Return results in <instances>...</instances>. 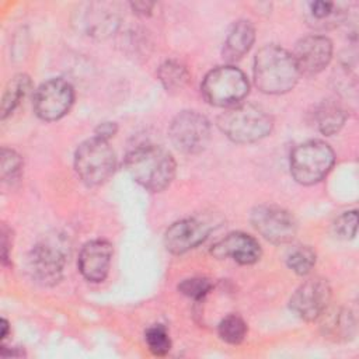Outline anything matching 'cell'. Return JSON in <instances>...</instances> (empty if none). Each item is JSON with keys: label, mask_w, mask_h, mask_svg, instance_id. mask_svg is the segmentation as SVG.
<instances>
[{"label": "cell", "mask_w": 359, "mask_h": 359, "mask_svg": "<svg viewBox=\"0 0 359 359\" xmlns=\"http://www.w3.org/2000/svg\"><path fill=\"white\" fill-rule=\"evenodd\" d=\"M125 167L139 185L151 192H160L174 180L177 165L165 149L156 144H140L126 154Z\"/></svg>", "instance_id": "1"}, {"label": "cell", "mask_w": 359, "mask_h": 359, "mask_svg": "<svg viewBox=\"0 0 359 359\" xmlns=\"http://www.w3.org/2000/svg\"><path fill=\"white\" fill-rule=\"evenodd\" d=\"M299 70L292 53L278 45L261 48L254 59V81L265 94H283L290 91L297 80Z\"/></svg>", "instance_id": "2"}, {"label": "cell", "mask_w": 359, "mask_h": 359, "mask_svg": "<svg viewBox=\"0 0 359 359\" xmlns=\"http://www.w3.org/2000/svg\"><path fill=\"white\" fill-rule=\"evenodd\" d=\"M219 129L236 143H254L272 130L271 115L255 104H237L217 118Z\"/></svg>", "instance_id": "3"}, {"label": "cell", "mask_w": 359, "mask_h": 359, "mask_svg": "<svg viewBox=\"0 0 359 359\" xmlns=\"http://www.w3.org/2000/svg\"><path fill=\"white\" fill-rule=\"evenodd\" d=\"M116 157L108 140L93 136L83 142L74 154V168L83 182L90 187L105 182L115 171Z\"/></svg>", "instance_id": "4"}, {"label": "cell", "mask_w": 359, "mask_h": 359, "mask_svg": "<svg viewBox=\"0 0 359 359\" xmlns=\"http://www.w3.org/2000/svg\"><path fill=\"white\" fill-rule=\"evenodd\" d=\"M66 257V241L60 236L46 237L29 251L27 257V271L34 282L42 286H53L62 278Z\"/></svg>", "instance_id": "5"}, {"label": "cell", "mask_w": 359, "mask_h": 359, "mask_svg": "<svg viewBox=\"0 0 359 359\" xmlns=\"http://www.w3.org/2000/svg\"><path fill=\"white\" fill-rule=\"evenodd\" d=\"M250 84L245 74L234 66H220L210 70L201 86L203 98L222 108H230L241 101L248 94Z\"/></svg>", "instance_id": "6"}, {"label": "cell", "mask_w": 359, "mask_h": 359, "mask_svg": "<svg viewBox=\"0 0 359 359\" xmlns=\"http://www.w3.org/2000/svg\"><path fill=\"white\" fill-rule=\"evenodd\" d=\"M335 156L332 149L321 140L300 143L290 153V172L302 185L321 181L332 168Z\"/></svg>", "instance_id": "7"}, {"label": "cell", "mask_w": 359, "mask_h": 359, "mask_svg": "<svg viewBox=\"0 0 359 359\" xmlns=\"http://www.w3.org/2000/svg\"><path fill=\"white\" fill-rule=\"evenodd\" d=\"M171 143L185 154H198L205 150L210 139L209 121L196 111H182L168 128Z\"/></svg>", "instance_id": "8"}, {"label": "cell", "mask_w": 359, "mask_h": 359, "mask_svg": "<svg viewBox=\"0 0 359 359\" xmlns=\"http://www.w3.org/2000/svg\"><path fill=\"white\" fill-rule=\"evenodd\" d=\"M254 229L273 244H285L294 238L297 222L294 216L283 208L275 205H259L251 212Z\"/></svg>", "instance_id": "9"}, {"label": "cell", "mask_w": 359, "mask_h": 359, "mask_svg": "<svg viewBox=\"0 0 359 359\" xmlns=\"http://www.w3.org/2000/svg\"><path fill=\"white\" fill-rule=\"evenodd\" d=\"M74 101V91L69 81L50 79L42 83L34 94V111L43 121H56L65 116Z\"/></svg>", "instance_id": "10"}, {"label": "cell", "mask_w": 359, "mask_h": 359, "mask_svg": "<svg viewBox=\"0 0 359 359\" xmlns=\"http://www.w3.org/2000/svg\"><path fill=\"white\" fill-rule=\"evenodd\" d=\"M331 302V287L323 278H311L303 282L289 300L290 310L306 321H314L324 316Z\"/></svg>", "instance_id": "11"}, {"label": "cell", "mask_w": 359, "mask_h": 359, "mask_svg": "<svg viewBox=\"0 0 359 359\" xmlns=\"http://www.w3.org/2000/svg\"><path fill=\"white\" fill-rule=\"evenodd\" d=\"M299 74L316 76L323 72L332 57V43L324 35H309L302 38L292 53Z\"/></svg>", "instance_id": "12"}, {"label": "cell", "mask_w": 359, "mask_h": 359, "mask_svg": "<svg viewBox=\"0 0 359 359\" xmlns=\"http://www.w3.org/2000/svg\"><path fill=\"white\" fill-rule=\"evenodd\" d=\"M209 231V224L199 219H182L167 229L164 234V245L172 254H184L205 241Z\"/></svg>", "instance_id": "13"}, {"label": "cell", "mask_w": 359, "mask_h": 359, "mask_svg": "<svg viewBox=\"0 0 359 359\" xmlns=\"http://www.w3.org/2000/svg\"><path fill=\"white\" fill-rule=\"evenodd\" d=\"M210 252L219 259L233 258L241 265H250L261 258L262 251L254 237L241 231H234L219 240L212 247Z\"/></svg>", "instance_id": "14"}, {"label": "cell", "mask_w": 359, "mask_h": 359, "mask_svg": "<svg viewBox=\"0 0 359 359\" xmlns=\"http://www.w3.org/2000/svg\"><path fill=\"white\" fill-rule=\"evenodd\" d=\"M112 245L105 240H93L83 245L79 255V269L90 282H102L109 271Z\"/></svg>", "instance_id": "15"}, {"label": "cell", "mask_w": 359, "mask_h": 359, "mask_svg": "<svg viewBox=\"0 0 359 359\" xmlns=\"http://www.w3.org/2000/svg\"><path fill=\"white\" fill-rule=\"evenodd\" d=\"M255 41L254 25L247 20L236 21L229 29L224 45H223V57L227 62L240 60L251 49Z\"/></svg>", "instance_id": "16"}, {"label": "cell", "mask_w": 359, "mask_h": 359, "mask_svg": "<svg viewBox=\"0 0 359 359\" xmlns=\"http://www.w3.org/2000/svg\"><path fill=\"white\" fill-rule=\"evenodd\" d=\"M346 11L342 4L331 1H311L309 3L307 21L317 29H330L344 21Z\"/></svg>", "instance_id": "17"}, {"label": "cell", "mask_w": 359, "mask_h": 359, "mask_svg": "<svg viewBox=\"0 0 359 359\" xmlns=\"http://www.w3.org/2000/svg\"><path fill=\"white\" fill-rule=\"evenodd\" d=\"M345 109L334 100H325L320 102L314 111V123L317 129L325 136H331L339 132L345 123Z\"/></svg>", "instance_id": "18"}, {"label": "cell", "mask_w": 359, "mask_h": 359, "mask_svg": "<svg viewBox=\"0 0 359 359\" xmlns=\"http://www.w3.org/2000/svg\"><path fill=\"white\" fill-rule=\"evenodd\" d=\"M31 86V79L27 74H17L8 81L1 98V119H6L18 107Z\"/></svg>", "instance_id": "19"}, {"label": "cell", "mask_w": 359, "mask_h": 359, "mask_svg": "<svg viewBox=\"0 0 359 359\" xmlns=\"http://www.w3.org/2000/svg\"><path fill=\"white\" fill-rule=\"evenodd\" d=\"M158 79L168 93H178L188 84L189 72L178 60H165L158 67Z\"/></svg>", "instance_id": "20"}, {"label": "cell", "mask_w": 359, "mask_h": 359, "mask_svg": "<svg viewBox=\"0 0 359 359\" xmlns=\"http://www.w3.org/2000/svg\"><path fill=\"white\" fill-rule=\"evenodd\" d=\"M219 337L231 345L240 344L247 334V324L244 320L237 314L226 316L217 325Z\"/></svg>", "instance_id": "21"}, {"label": "cell", "mask_w": 359, "mask_h": 359, "mask_svg": "<svg viewBox=\"0 0 359 359\" xmlns=\"http://www.w3.org/2000/svg\"><path fill=\"white\" fill-rule=\"evenodd\" d=\"M287 266L297 275H307L316 264V252L309 245L294 247L286 258Z\"/></svg>", "instance_id": "22"}, {"label": "cell", "mask_w": 359, "mask_h": 359, "mask_svg": "<svg viewBox=\"0 0 359 359\" xmlns=\"http://www.w3.org/2000/svg\"><path fill=\"white\" fill-rule=\"evenodd\" d=\"M325 330L334 339H348L353 332V318L349 311L339 310L325 323Z\"/></svg>", "instance_id": "23"}, {"label": "cell", "mask_w": 359, "mask_h": 359, "mask_svg": "<svg viewBox=\"0 0 359 359\" xmlns=\"http://www.w3.org/2000/svg\"><path fill=\"white\" fill-rule=\"evenodd\" d=\"M144 339L150 352L157 356H163L168 353L171 349V339L168 337V332L160 324L147 328L144 334Z\"/></svg>", "instance_id": "24"}, {"label": "cell", "mask_w": 359, "mask_h": 359, "mask_svg": "<svg viewBox=\"0 0 359 359\" xmlns=\"http://www.w3.org/2000/svg\"><path fill=\"white\" fill-rule=\"evenodd\" d=\"M22 168L21 156L13 149H1V180L4 182H13L18 180Z\"/></svg>", "instance_id": "25"}, {"label": "cell", "mask_w": 359, "mask_h": 359, "mask_svg": "<svg viewBox=\"0 0 359 359\" xmlns=\"http://www.w3.org/2000/svg\"><path fill=\"white\" fill-rule=\"evenodd\" d=\"M213 287V283L208 278H188L178 285V290L194 300L203 299Z\"/></svg>", "instance_id": "26"}, {"label": "cell", "mask_w": 359, "mask_h": 359, "mask_svg": "<svg viewBox=\"0 0 359 359\" xmlns=\"http://www.w3.org/2000/svg\"><path fill=\"white\" fill-rule=\"evenodd\" d=\"M356 226H358V213H356V210L344 212L334 222V233L337 234L338 238L349 240V238H353L356 236Z\"/></svg>", "instance_id": "27"}, {"label": "cell", "mask_w": 359, "mask_h": 359, "mask_svg": "<svg viewBox=\"0 0 359 359\" xmlns=\"http://www.w3.org/2000/svg\"><path fill=\"white\" fill-rule=\"evenodd\" d=\"M10 247H11V230L6 224H3V229H1V259H3L4 265L8 261Z\"/></svg>", "instance_id": "28"}, {"label": "cell", "mask_w": 359, "mask_h": 359, "mask_svg": "<svg viewBox=\"0 0 359 359\" xmlns=\"http://www.w3.org/2000/svg\"><path fill=\"white\" fill-rule=\"evenodd\" d=\"M116 130H118V128H116V125L114 122H102V123H100L97 126L95 136L108 140L109 137H112L116 133Z\"/></svg>", "instance_id": "29"}, {"label": "cell", "mask_w": 359, "mask_h": 359, "mask_svg": "<svg viewBox=\"0 0 359 359\" xmlns=\"http://www.w3.org/2000/svg\"><path fill=\"white\" fill-rule=\"evenodd\" d=\"M132 6V8L137 13V14H143V15H146V14H150V11H151V8H153V3H147V1H135V3H132L130 4Z\"/></svg>", "instance_id": "30"}, {"label": "cell", "mask_w": 359, "mask_h": 359, "mask_svg": "<svg viewBox=\"0 0 359 359\" xmlns=\"http://www.w3.org/2000/svg\"><path fill=\"white\" fill-rule=\"evenodd\" d=\"M8 334V323L6 318H1V339H4Z\"/></svg>", "instance_id": "31"}]
</instances>
